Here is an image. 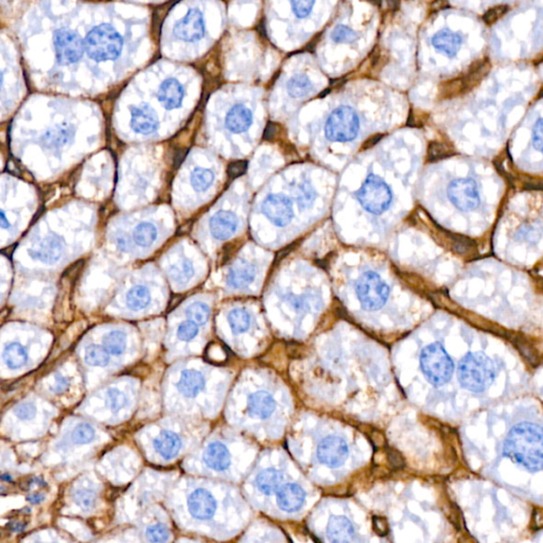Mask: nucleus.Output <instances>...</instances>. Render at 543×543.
<instances>
[{
    "mask_svg": "<svg viewBox=\"0 0 543 543\" xmlns=\"http://www.w3.org/2000/svg\"><path fill=\"white\" fill-rule=\"evenodd\" d=\"M503 453L529 471H539L543 468V427L533 422L515 425L504 442Z\"/></svg>",
    "mask_w": 543,
    "mask_h": 543,
    "instance_id": "1",
    "label": "nucleus"
},
{
    "mask_svg": "<svg viewBox=\"0 0 543 543\" xmlns=\"http://www.w3.org/2000/svg\"><path fill=\"white\" fill-rule=\"evenodd\" d=\"M497 376L495 363L483 352H469L459 364L457 378L461 386L474 393L484 392Z\"/></svg>",
    "mask_w": 543,
    "mask_h": 543,
    "instance_id": "2",
    "label": "nucleus"
},
{
    "mask_svg": "<svg viewBox=\"0 0 543 543\" xmlns=\"http://www.w3.org/2000/svg\"><path fill=\"white\" fill-rule=\"evenodd\" d=\"M85 52L96 62L113 61L121 55L123 38L112 26L102 23L93 28L84 40Z\"/></svg>",
    "mask_w": 543,
    "mask_h": 543,
    "instance_id": "3",
    "label": "nucleus"
},
{
    "mask_svg": "<svg viewBox=\"0 0 543 543\" xmlns=\"http://www.w3.org/2000/svg\"><path fill=\"white\" fill-rule=\"evenodd\" d=\"M420 367L427 381L436 388L446 384L454 371V363L440 343L430 344L423 348Z\"/></svg>",
    "mask_w": 543,
    "mask_h": 543,
    "instance_id": "4",
    "label": "nucleus"
},
{
    "mask_svg": "<svg viewBox=\"0 0 543 543\" xmlns=\"http://www.w3.org/2000/svg\"><path fill=\"white\" fill-rule=\"evenodd\" d=\"M356 196L361 206L373 215H381L388 211L393 200L388 184L373 173L366 177Z\"/></svg>",
    "mask_w": 543,
    "mask_h": 543,
    "instance_id": "5",
    "label": "nucleus"
},
{
    "mask_svg": "<svg viewBox=\"0 0 543 543\" xmlns=\"http://www.w3.org/2000/svg\"><path fill=\"white\" fill-rule=\"evenodd\" d=\"M360 121L354 108L339 106L329 115L325 125V135L335 142H348L358 136Z\"/></svg>",
    "mask_w": 543,
    "mask_h": 543,
    "instance_id": "6",
    "label": "nucleus"
},
{
    "mask_svg": "<svg viewBox=\"0 0 543 543\" xmlns=\"http://www.w3.org/2000/svg\"><path fill=\"white\" fill-rule=\"evenodd\" d=\"M356 293L365 310L375 311L386 305L390 288L377 273L366 272L357 281Z\"/></svg>",
    "mask_w": 543,
    "mask_h": 543,
    "instance_id": "7",
    "label": "nucleus"
},
{
    "mask_svg": "<svg viewBox=\"0 0 543 543\" xmlns=\"http://www.w3.org/2000/svg\"><path fill=\"white\" fill-rule=\"evenodd\" d=\"M55 55L61 65L77 63L85 51V43L80 35L72 30L59 29L53 36Z\"/></svg>",
    "mask_w": 543,
    "mask_h": 543,
    "instance_id": "8",
    "label": "nucleus"
},
{
    "mask_svg": "<svg viewBox=\"0 0 543 543\" xmlns=\"http://www.w3.org/2000/svg\"><path fill=\"white\" fill-rule=\"evenodd\" d=\"M448 196L459 211H470L480 205L478 185L472 179H459L448 187Z\"/></svg>",
    "mask_w": 543,
    "mask_h": 543,
    "instance_id": "9",
    "label": "nucleus"
},
{
    "mask_svg": "<svg viewBox=\"0 0 543 543\" xmlns=\"http://www.w3.org/2000/svg\"><path fill=\"white\" fill-rule=\"evenodd\" d=\"M175 36L185 42H196L205 35V21L198 9H190L173 28Z\"/></svg>",
    "mask_w": 543,
    "mask_h": 543,
    "instance_id": "10",
    "label": "nucleus"
},
{
    "mask_svg": "<svg viewBox=\"0 0 543 543\" xmlns=\"http://www.w3.org/2000/svg\"><path fill=\"white\" fill-rule=\"evenodd\" d=\"M262 213L276 226L284 228L292 220V203L281 194H271L262 203Z\"/></svg>",
    "mask_w": 543,
    "mask_h": 543,
    "instance_id": "11",
    "label": "nucleus"
},
{
    "mask_svg": "<svg viewBox=\"0 0 543 543\" xmlns=\"http://www.w3.org/2000/svg\"><path fill=\"white\" fill-rule=\"evenodd\" d=\"M348 457V447L343 438L328 436L318 446V459L329 467L343 465Z\"/></svg>",
    "mask_w": 543,
    "mask_h": 543,
    "instance_id": "12",
    "label": "nucleus"
},
{
    "mask_svg": "<svg viewBox=\"0 0 543 543\" xmlns=\"http://www.w3.org/2000/svg\"><path fill=\"white\" fill-rule=\"evenodd\" d=\"M63 253L64 242L57 235L46 237L29 249V255L45 264H57Z\"/></svg>",
    "mask_w": 543,
    "mask_h": 543,
    "instance_id": "13",
    "label": "nucleus"
},
{
    "mask_svg": "<svg viewBox=\"0 0 543 543\" xmlns=\"http://www.w3.org/2000/svg\"><path fill=\"white\" fill-rule=\"evenodd\" d=\"M190 515L198 520H209L215 516L217 501L208 491L198 488L188 498Z\"/></svg>",
    "mask_w": 543,
    "mask_h": 543,
    "instance_id": "14",
    "label": "nucleus"
},
{
    "mask_svg": "<svg viewBox=\"0 0 543 543\" xmlns=\"http://www.w3.org/2000/svg\"><path fill=\"white\" fill-rule=\"evenodd\" d=\"M239 220L230 211H220L211 218L209 228L211 235L217 240H228L238 230Z\"/></svg>",
    "mask_w": 543,
    "mask_h": 543,
    "instance_id": "15",
    "label": "nucleus"
},
{
    "mask_svg": "<svg viewBox=\"0 0 543 543\" xmlns=\"http://www.w3.org/2000/svg\"><path fill=\"white\" fill-rule=\"evenodd\" d=\"M131 128L140 135H151L158 129V118L149 106L131 108Z\"/></svg>",
    "mask_w": 543,
    "mask_h": 543,
    "instance_id": "16",
    "label": "nucleus"
},
{
    "mask_svg": "<svg viewBox=\"0 0 543 543\" xmlns=\"http://www.w3.org/2000/svg\"><path fill=\"white\" fill-rule=\"evenodd\" d=\"M185 89L177 79H167L157 91L158 101L166 110H175L183 103Z\"/></svg>",
    "mask_w": 543,
    "mask_h": 543,
    "instance_id": "17",
    "label": "nucleus"
},
{
    "mask_svg": "<svg viewBox=\"0 0 543 543\" xmlns=\"http://www.w3.org/2000/svg\"><path fill=\"white\" fill-rule=\"evenodd\" d=\"M306 493L297 484L289 483L280 487L277 493L278 506L286 513H294L301 510L305 503Z\"/></svg>",
    "mask_w": 543,
    "mask_h": 543,
    "instance_id": "18",
    "label": "nucleus"
},
{
    "mask_svg": "<svg viewBox=\"0 0 543 543\" xmlns=\"http://www.w3.org/2000/svg\"><path fill=\"white\" fill-rule=\"evenodd\" d=\"M431 44L436 50L448 57H454L463 44L461 34L450 29H442L434 34Z\"/></svg>",
    "mask_w": 543,
    "mask_h": 543,
    "instance_id": "19",
    "label": "nucleus"
},
{
    "mask_svg": "<svg viewBox=\"0 0 543 543\" xmlns=\"http://www.w3.org/2000/svg\"><path fill=\"white\" fill-rule=\"evenodd\" d=\"M253 123V113L243 104H236L228 111L225 118V127L235 134L247 131Z\"/></svg>",
    "mask_w": 543,
    "mask_h": 543,
    "instance_id": "20",
    "label": "nucleus"
},
{
    "mask_svg": "<svg viewBox=\"0 0 543 543\" xmlns=\"http://www.w3.org/2000/svg\"><path fill=\"white\" fill-rule=\"evenodd\" d=\"M74 127L69 125H57L45 132L42 143L47 149L60 150L69 145L74 138Z\"/></svg>",
    "mask_w": 543,
    "mask_h": 543,
    "instance_id": "21",
    "label": "nucleus"
},
{
    "mask_svg": "<svg viewBox=\"0 0 543 543\" xmlns=\"http://www.w3.org/2000/svg\"><path fill=\"white\" fill-rule=\"evenodd\" d=\"M204 461L211 469L215 471H224L230 465V451L222 442H211L205 450Z\"/></svg>",
    "mask_w": 543,
    "mask_h": 543,
    "instance_id": "22",
    "label": "nucleus"
},
{
    "mask_svg": "<svg viewBox=\"0 0 543 543\" xmlns=\"http://www.w3.org/2000/svg\"><path fill=\"white\" fill-rule=\"evenodd\" d=\"M256 269L250 262L241 260L228 272V286L233 289H245L255 280Z\"/></svg>",
    "mask_w": 543,
    "mask_h": 543,
    "instance_id": "23",
    "label": "nucleus"
},
{
    "mask_svg": "<svg viewBox=\"0 0 543 543\" xmlns=\"http://www.w3.org/2000/svg\"><path fill=\"white\" fill-rule=\"evenodd\" d=\"M153 444L156 452L160 457H164V459H171L179 454L183 442L177 433L164 430L158 434L157 437H155Z\"/></svg>",
    "mask_w": 543,
    "mask_h": 543,
    "instance_id": "24",
    "label": "nucleus"
},
{
    "mask_svg": "<svg viewBox=\"0 0 543 543\" xmlns=\"http://www.w3.org/2000/svg\"><path fill=\"white\" fill-rule=\"evenodd\" d=\"M177 388L185 397H196L205 388L204 376L196 369H185L181 371Z\"/></svg>",
    "mask_w": 543,
    "mask_h": 543,
    "instance_id": "25",
    "label": "nucleus"
},
{
    "mask_svg": "<svg viewBox=\"0 0 543 543\" xmlns=\"http://www.w3.org/2000/svg\"><path fill=\"white\" fill-rule=\"evenodd\" d=\"M327 534L332 542H352L354 538V529L345 517H331Z\"/></svg>",
    "mask_w": 543,
    "mask_h": 543,
    "instance_id": "26",
    "label": "nucleus"
},
{
    "mask_svg": "<svg viewBox=\"0 0 543 543\" xmlns=\"http://www.w3.org/2000/svg\"><path fill=\"white\" fill-rule=\"evenodd\" d=\"M250 413L260 419L268 418L275 410L276 403L273 397L266 392H257L251 395L247 403Z\"/></svg>",
    "mask_w": 543,
    "mask_h": 543,
    "instance_id": "27",
    "label": "nucleus"
},
{
    "mask_svg": "<svg viewBox=\"0 0 543 543\" xmlns=\"http://www.w3.org/2000/svg\"><path fill=\"white\" fill-rule=\"evenodd\" d=\"M281 482V474L276 469L264 470L256 478V485L264 495H272L279 491Z\"/></svg>",
    "mask_w": 543,
    "mask_h": 543,
    "instance_id": "28",
    "label": "nucleus"
},
{
    "mask_svg": "<svg viewBox=\"0 0 543 543\" xmlns=\"http://www.w3.org/2000/svg\"><path fill=\"white\" fill-rule=\"evenodd\" d=\"M4 360L9 369H17L27 363L28 352L19 343H11L4 348Z\"/></svg>",
    "mask_w": 543,
    "mask_h": 543,
    "instance_id": "29",
    "label": "nucleus"
},
{
    "mask_svg": "<svg viewBox=\"0 0 543 543\" xmlns=\"http://www.w3.org/2000/svg\"><path fill=\"white\" fill-rule=\"evenodd\" d=\"M157 237V228L151 222H141L133 230L134 242L140 247H151Z\"/></svg>",
    "mask_w": 543,
    "mask_h": 543,
    "instance_id": "30",
    "label": "nucleus"
},
{
    "mask_svg": "<svg viewBox=\"0 0 543 543\" xmlns=\"http://www.w3.org/2000/svg\"><path fill=\"white\" fill-rule=\"evenodd\" d=\"M286 91L294 99H301L313 91V84L306 74H296L286 83Z\"/></svg>",
    "mask_w": 543,
    "mask_h": 543,
    "instance_id": "31",
    "label": "nucleus"
},
{
    "mask_svg": "<svg viewBox=\"0 0 543 543\" xmlns=\"http://www.w3.org/2000/svg\"><path fill=\"white\" fill-rule=\"evenodd\" d=\"M151 293L145 286H135L128 292L127 306L133 311L143 310L150 305Z\"/></svg>",
    "mask_w": 543,
    "mask_h": 543,
    "instance_id": "32",
    "label": "nucleus"
},
{
    "mask_svg": "<svg viewBox=\"0 0 543 543\" xmlns=\"http://www.w3.org/2000/svg\"><path fill=\"white\" fill-rule=\"evenodd\" d=\"M103 346L108 354L119 356L123 354L127 347V337L123 331L114 330L104 335Z\"/></svg>",
    "mask_w": 543,
    "mask_h": 543,
    "instance_id": "33",
    "label": "nucleus"
},
{
    "mask_svg": "<svg viewBox=\"0 0 543 543\" xmlns=\"http://www.w3.org/2000/svg\"><path fill=\"white\" fill-rule=\"evenodd\" d=\"M84 360L91 366L104 367L110 362L108 352L100 345H89L85 349Z\"/></svg>",
    "mask_w": 543,
    "mask_h": 543,
    "instance_id": "34",
    "label": "nucleus"
},
{
    "mask_svg": "<svg viewBox=\"0 0 543 543\" xmlns=\"http://www.w3.org/2000/svg\"><path fill=\"white\" fill-rule=\"evenodd\" d=\"M192 187L198 192L205 191L211 188L215 181V173L209 169L196 168L192 171L190 177Z\"/></svg>",
    "mask_w": 543,
    "mask_h": 543,
    "instance_id": "35",
    "label": "nucleus"
},
{
    "mask_svg": "<svg viewBox=\"0 0 543 543\" xmlns=\"http://www.w3.org/2000/svg\"><path fill=\"white\" fill-rule=\"evenodd\" d=\"M228 323L235 335L245 332L251 325V316L245 309H234L228 314Z\"/></svg>",
    "mask_w": 543,
    "mask_h": 543,
    "instance_id": "36",
    "label": "nucleus"
},
{
    "mask_svg": "<svg viewBox=\"0 0 543 543\" xmlns=\"http://www.w3.org/2000/svg\"><path fill=\"white\" fill-rule=\"evenodd\" d=\"M97 493L93 489L80 488L72 493V500L83 510H93L97 503Z\"/></svg>",
    "mask_w": 543,
    "mask_h": 543,
    "instance_id": "37",
    "label": "nucleus"
},
{
    "mask_svg": "<svg viewBox=\"0 0 543 543\" xmlns=\"http://www.w3.org/2000/svg\"><path fill=\"white\" fill-rule=\"evenodd\" d=\"M186 315L198 325L206 324L211 316V309L206 303L196 301L188 306Z\"/></svg>",
    "mask_w": 543,
    "mask_h": 543,
    "instance_id": "38",
    "label": "nucleus"
},
{
    "mask_svg": "<svg viewBox=\"0 0 543 543\" xmlns=\"http://www.w3.org/2000/svg\"><path fill=\"white\" fill-rule=\"evenodd\" d=\"M170 273L171 277L174 281L179 282V284H187L194 277V264L189 260H184L177 266L172 267Z\"/></svg>",
    "mask_w": 543,
    "mask_h": 543,
    "instance_id": "39",
    "label": "nucleus"
},
{
    "mask_svg": "<svg viewBox=\"0 0 543 543\" xmlns=\"http://www.w3.org/2000/svg\"><path fill=\"white\" fill-rule=\"evenodd\" d=\"M95 438V430L87 423H81L72 430V440L77 444H89Z\"/></svg>",
    "mask_w": 543,
    "mask_h": 543,
    "instance_id": "40",
    "label": "nucleus"
},
{
    "mask_svg": "<svg viewBox=\"0 0 543 543\" xmlns=\"http://www.w3.org/2000/svg\"><path fill=\"white\" fill-rule=\"evenodd\" d=\"M331 40L337 44H350L358 38V34L356 33L352 28L345 25H337L331 32Z\"/></svg>",
    "mask_w": 543,
    "mask_h": 543,
    "instance_id": "41",
    "label": "nucleus"
},
{
    "mask_svg": "<svg viewBox=\"0 0 543 543\" xmlns=\"http://www.w3.org/2000/svg\"><path fill=\"white\" fill-rule=\"evenodd\" d=\"M315 198V190H314V188L312 187L309 181H303V183L299 185L296 198L301 208L305 209L311 206Z\"/></svg>",
    "mask_w": 543,
    "mask_h": 543,
    "instance_id": "42",
    "label": "nucleus"
},
{
    "mask_svg": "<svg viewBox=\"0 0 543 543\" xmlns=\"http://www.w3.org/2000/svg\"><path fill=\"white\" fill-rule=\"evenodd\" d=\"M145 536L150 542H168L170 538V531L166 525L156 523L147 527Z\"/></svg>",
    "mask_w": 543,
    "mask_h": 543,
    "instance_id": "43",
    "label": "nucleus"
},
{
    "mask_svg": "<svg viewBox=\"0 0 543 543\" xmlns=\"http://www.w3.org/2000/svg\"><path fill=\"white\" fill-rule=\"evenodd\" d=\"M106 403L113 412H119L127 405V396L117 388H110L106 393Z\"/></svg>",
    "mask_w": 543,
    "mask_h": 543,
    "instance_id": "44",
    "label": "nucleus"
},
{
    "mask_svg": "<svg viewBox=\"0 0 543 543\" xmlns=\"http://www.w3.org/2000/svg\"><path fill=\"white\" fill-rule=\"evenodd\" d=\"M198 335V325L194 320H185L177 328V337L181 341L190 342Z\"/></svg>",
    "mask_w": 543,
    "mask_h": 543,
    "instance_id": "45",
    "label": "nucleus"
},
{
    "mask_svg": "<svg viewBox=\"0 0 543 543\" xmlns=\"http://www.w3.org/2000/svg\"><path fill=\"white\" fill-rule=\"evenodd\" d=\"M293 13L299 18L309 16L315 6V0H290Z\"/></svg>",
    "mask_w": 543,
    "mask_h": 543,
    "instance_id": "46",
    "label": "nucleus"
},
{
    "mask_svg": "<svg viewBox=\"0 0 543 543\" xmlns=\"http://www.w3.org/2000/svg\"><path fill=\"white\" fill-rule=\"evenodd\" d=\"M510 10V6L506 4H502V6H493V8L489 9L484 15H483V21L486 25L491 26L497 23L500 18L504 16L506 13Z\"/></svg>",
    "mask_w": 543,
    "mask_h": 543,
    "instance_id": "47",
    "label": "nucleus"
},
{
    "mask_svg": "<svg viewBox=\"0 0 543 543\" xmlns=\"http://www.w3.org/2000/svg\"><path fill=\"white\" fill-rule=\"evenodd\" d=\"M14 413L21 420H30L35 416L36 408L32 403H23L15 408Z\"/></svg>",
    "mask_w": 543,
    "mask_h": 543,
    "instance_id": "48",
    "label": "nucleus"
},
{
    "mask_svg": "<svg viewBox=\"0 0 543 543\" xmlns=\"http://www.w3.org/2000/svg\"><path fill=\"white\" fill-rule=\"evenodd\" d=\"M533 145L543 154V118L539 119L534 127Z\"/></svg>",
    "mask_w": 543,
    "mask_h": 543,
    "instance_id": "49",
    "label": "nucleus"
},
{
    "mask_svg": "<svg viewBox=\"0 0 543 543\" xmlns=\"http://www.w3.org/2000/svg\"><path fill=\"white\" fill-rule=\"evenodd\" d=\"M247 169V162L245 160H239V162H233L228 167V177L232 179H236V177H241L245 174V171Z\"/></svg>",
    "mask_w": 543,
    "mask_h": 543,
    "instance_id": "50",
    "label": "nucleus"
},
{
    "mask_svg": "<svg viewBox=\"0 0 543 543\" xmlns=\"http://www.w3.org/2000/svg\"><path fill=\"white\" fill-rule=\"evenodd\" d=\"M69 379L57 374V375L55 376V386L51 388V390H52V392H55V394H62V393L66 392V391L69 388Z\"/></svg>",
    "mask_w": 543,
    "mask_h": 543,
    "instance_id": "51",
    "label": "nucleus"
},
{
    "mask_svg": "<svg viewBox=\"0 0 543 543\" xmlns=\"http://www.w3.org/2000/svg\"><path fill=\"white\" fill-rule=\"evenodd\" d=\"M374 530L380 536H386L388 531V521L382 517H375L373 519Z\"/></svg>",
    "mask_w": 543,
    "mask_h": 543,
    "instance_id": "52",
    "label": "nucleus"
},
{
    "mask_svg": "<svg viewBox=\"0 0 543 543\" xmlns=\"http://www.w3.org/2000/svg\"><path fill=\"white\" fill-rule=\"evenodd\" d=\"M116 245L121 252H127L128 249H129L127 238H125V236H123V235H118L116 237Z\"/></svg>",
    "mask_w": 543,
    "mask_h": 543,
    "instance_id": "53",
    "label": "nucleus"
},
{
    "mask_svg": "<svg viewBox=\"0 0 543 543\" xmlns=\"http://www.w3.org/2000/svg\"><path fill=\"white\" fill-rule=\"evenodd\" d=\"M45 498L46 497L43 493H31V495L28 496L27 501H29L31 504H40L44 501Z\"/></svg>",
    "mask_w": 543,
    "mask_h": 543,
    "instance_id": "54",
    "label": "nucleus"
},
{
    "mask_svg": "<svg viewBox=\"0 0 543 543\" xmlns=\"http://www.w3.org/2000/svg\"><path fill=\"white\" fill-rule=\"evenodd\" d=\"M8 529L10 530V531L18 533V532L23 531V530L26 529V525L25 523L21 522H12L10 523V525H8Z\"/></svg>",
    "mask_w": 543,
    "mask_h": 543,
    "instance_id": "55",
    "label": "nucleus"
},
{
    "mask_svg": "<svg viewBox=\"0 0 543 543\" xmlns=\"http://www.w3.org/2000/svg\"><path fill=\"white\" fill-rule=\"evenodd\" d=\"M276 132V128L274 127L273 125H269L268 128H267L266 132H264V139H271L272 137L275 135Z\"/></svg>",
    "mask_w": 543,
    "mask_h": 543,
    "instance_id": "56",
    "label": "nucleus"
},
{
    "mask_svg": "<svg viewBox=\"0 0 543 543\" xmlns=\"http://www.w3.org/2000/svg\"><path fill=\"white\" fill-rule=\"evenodd\" d=\"M0 224H1V228H4V230L10 228V222L6 219V215H4V211H1V215H0Z\"/></svg>",
    "mask_w": 543,
    "mask_h": 543,
    "instance_id": "57",
    "label": "nucleus"
},
{
    "mask_svg": "<svg viewBox=\"0 0 543 543\" xmlns=\"http://www.w3.org/2000/svg\"><path fill=\"white\" fill-rule=\"evenodd\" d=\"M6 476V474H4V476H1L2 480L10 481L11 480L10 476Z\"/></svg>",
    "mask_w": 543,
    "mask_h": 543,
    "instance_id": "58",
    "label": "nucleus"
},
{
    "mask_svg": "<svg viewBox=\"0 0 543 543\" xmlns=\"http://www.w3.org/2000/svg\"><path fill=\"white\" fill-rule=\"evenodd\" d=\"M542 96H543V89H542Z\"/></svg>",
    "mask_w": 543,
    "mask_h": 543,
    "instance_id": "59",
    "label": "nucleus"
},
{
    "mask_svg": "<svg viewBox=\"0 0 543 543\" xmlns=\"http://www.w3.org/2000/svg\"><path fill=\"white\" fill-rule=\"evenodd\" d=\"M542 61L543 62V55H542Z\"/></svg>",
    "mask_w": 543,
    "mask_h": 543,
    "instance_id": "60",
    "label": "nucleus"
}]
</instances>
